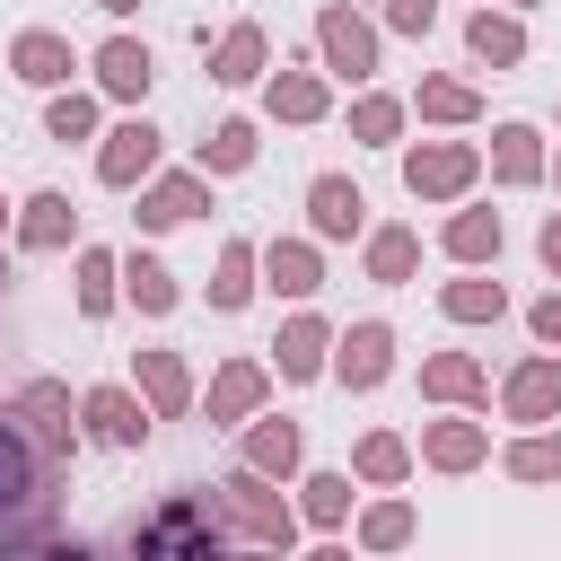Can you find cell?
Returning <instances> with one entry per match:
<instances>
[{"mask_svg": "<svg viewBox=\"0 0 561 561\" xmlns=\"http://www.w3.org/2000/svg\"><path fill=\"white\" fill-rule=\"evenodd\" d=\"M131 561H219V508L175 491L131 526Z\"/></svg>", "mask_w": 561, "mask_h": 561, "instance_id": "1", "label": "cell"}, {"mask_svg": "<svg viewBox=\"0 0 561 561\" xmlns=\"http://www.w3.org/2000/svg\"><path fill=\"white\" fill-rule=\"evenodd\" d=\"M210 508H219V526H237L245 543H263V552H289V535H298V508L272 491V473H228V482H210Z\"/></svg>", "mask_w": 561, "mask_h": 561, "instance_id": "2", "label": "cell"}, {"mask_svg": "<svg viewBox=\"0 0 561 561\" xmlns=\"http://www.w3.org/2000/svg\"><path fill=\"white\" fill-rule=\"evenodd\" d=\"M53 491V456L18 430V412H0V517H35Z\"/></svg>", "mask_w": 561, "mask_h": 561, "instance_id": "3", "label": "cell"}, {"mask_svg": "<svg viewBox=\"0 0 561 561\" xmlns=\"http://www.w3.org/2000/svg\"><path fill=\"white\" fill-rule=\"evenodd\" d=\"M386 368H394V333L368 316V324H351L342 342H333V377L351 386V394H368V386H386Z\"/></svg>", "mask_w": 561, "mask_h": 561, "instance_id": "4", "label": "cell"}, {"mask_svg": "<svg viewBox=\"0 0 561 561\" xmlns=\"http://www.w3.org/2000/svg\"><path fill=\"white\" fill-rule=\"evenodd\" d=\"M316 53H324V70L368 79V70H377V26H359L351 9H324V18H316Z\"/></svg>", "mask_w": 561, "mask_h": 561, "instance_id": "5", "label": "cell"}, {"mask_svg": "<svg viewBox=\"0 0 561 561\" xmlns=\"http://www.w3.org/2000/svg\"><path fill=\"white\" fill-rule=\"evenodd\" d=\"M158 149H167V140H158V123H140V114H131V123H114V131H105V149H96V175L123 193V184H140V175L158 167Z\"/></svg>", "mask_w": 561, "mask_h": 561, "instance_id": "6", "label": "cell"}, {"mask_svg": "<svg viewBox=\"0 0 561 561\" xmlns=\"http://www.w3.org/2000/svg\"><path fill=\"white\" fill-rule=\"evenodd\" d=\"M473 167H482V158H473L465 140H430V149H412V158H403V184H412V193H430V202H447V193H465V184H473Z\"/></svg>", "mask_w": 561, "mask_h": 561, "instance_id": "7", "label": "cell"}, {"mask_svg": "<svg viewBox=\"0 0 561 561\" xmlns=\"http://www.w3.org/2000/svg\"><path fill=\"white\" fill-rule=\"evenodd\" d=\"M307 219H316V237H359L368 228V193L351 175H316L307 184Z\"/></svg>", "mask_w": 561, "mask_h": 561, "instance_id": "8", "label": "cell"}, {"mask_svg": "<svg viewBox=\"0 0 561 561\" xmlns=\"http://www.w3.org/2000/svg\"><path fill=\"white\" fill-rule=\"evenodd\" d=\"M70 61H79V53H70V35H53V26H26V35L9 44V70H18L26 88H61Z\"/></svg>", "mask_w": 561, "mask_h": 561, "instance_id": "9", "label": "cell"}, {"mask_svg": "<svg viewBox=\"0 0 561 561\" xmlns=\"http://www.w3.org/2000/svg\"><path fill=\"white\" fill-rule=\"evenodd\" d=\"M9 412L26 421V438H35L44 456H70V421H61V412H70V394H61L53 377H35V386H26V394H18Z\"/></svg>", "mask_w": 561, "mask_h": 561, "instance_id": "10", "label": "cell"}, {"mask_svg": "<svg viewBox=\"0 0 561 561\" xmlns=\"http://www.w3.org/2000/svg\"><path fill=\"white\" fill-rule=\"evenodd\" d=\"M465 53H473L482 70H517V61H526V26H517L508 9H473V26H465Z\"/></svg>", "mask_w": 561, "mask_h": 561, "instance_id": "11", "label": "cell"}, {"mask_svg": "<svg viewBox=\"0 0 561 561\" xmlns=\"http://www.w3.org/2000/svg\"><path fill=\"white\" fill-rule=\"evenodd\" d=\"M202 202H210V175H202V167H193V175H158V184L140 193V228H184Z\"/></svg>", "mask_w": 561, "mask_h": 561, "instance_id": "12", "label": "cell"}, {"mask_svg": "<svg viewBox=\"0 0 561 561\" xmlns=\"http://www.w3.org/2000/svg\"><path fill=\"white\" fill-rule=\"evenodd\" d=\"M79 412H88V430H96L105 447H140V438H149V403H131L123 386H96Z\"/></svg>", "mask_w": 561, "mask_h": 561, "instance_id": "13", "label": "cell"}, {"mask_svg": "<svg viewBox=\"0 0 561 561\" xmlns=\"http://www.w3.org/2000/svg\"><path fill=\"white\" fill-rule=\"evenodd\" d=\"M421 456H430L438 473H473V465L491 456V430H482V421H430V430H421Z\"/></svg>", "mask_w": 561, "mask_h": 561, "instance_id": "14", "label": "cell"}, {"mask_svg": "<svg viewBox=\"0 0 561 561\" xmlns=\"http://www.w3.org/2000/svg\"><path fill=\"white\" fill-rule=\"evenodd\" d=\"M500 403H508V421H552V412H561V359H526V368L500 386Z\"/></svg>", "mask_w": 561, "mask_h": 561, "instance_id": "15", "label": "cell"}, {"mask_svg": "<svg viewBox=\"0 0 561 561\" xmlns=\"http://www.w3.org/2000/svg\"><path fill=\"white\" fill-rule=\"evenodd\" d=\"M96 79H105V96H149L158 61H149L140 35H114V44H96Z\"/></svg>", "mask_w": 561, "mask_h": 561, "instance_id": "16", "label": "cell"}, {"mask_svg": "<svg viewBox=\"0 0 561 561\" xmlns=\"http://www.w3.org/2000/svg\"><path fill=\"white\" fill-rule=\"evenodd\" d=\"M70 228H79L70 193H35V202L18 210V245H26V254H61V245H70Z\"/></svg>", "mask_w": 561, "mask_h": 561, "instance_id": "17", "label": "cell"}, {"mask_svg": "<svg viewBox=\"0 0 561 561\" xmlns=\"http://www.w3.org/2000/svg\"><path fill=\"white\" fill-rule=\"evenodd\" d=\"M263 280H272L280 298H316V289H324V263H316V245L272 237V245H263Z\"/></svg>", "mask_w": 561, "mask_h": 561, "instance_id": "18", "label": "cell"}, {"mask_svg": "<svg viewBox=\"0 0 561 561\" xmlns=\"http://www.w3.org/2000/svg\"><path fill=\"white\" fill-rule=\"evenodd\" d=\"M272 351H280V377L298 386V377H324V359H333V333H324V316H289Z\"/></svg>", "mask_w": 561, "mask_h": 561, "instance_id": "19", "label": "cell"}, {"mask_svg": "<svg viewBox=\"0 0 561 561\" xmlns=\"http://www.w3.org/2000/svg\"><path fill=\"white\" fill-rule=\"evenodd\" d=\"M140 394H149V412H158V421H175V412L193 403L184 359H175V351H140Z\"/></svg>", "mask_w": 561, "mask_h": 561, "instance_id": "20", "label": "cell"}, {"mask_svg": "<svg viewBox=\"0 0 561 561\" xmlns=\"http://www.w3.org/2000/svg\"><path fill=\"white\" fill-rule=\"evenodd\" d=\"M491 175H500V184H535V175H543V140H535L526 123H500V131H491Z\"/></svg>", "mask_w": 561, "mask_h": 561, "instance_id": "21", "label": "cell"}, {"mask_svg": "<svg viewBox=\"0 0 561 561\" xmlns=\"http://www.w3.org/2000/svg\"><path fill=\"white\" fill-rule=\"evenodd\" d=\"M421 394H438V403H482V368H473L465 351H438V359H421Z\"/></svg>", "mask_w": 561, "mask_h": 561, "instance_id": "22", "label": "cell"}, {"mask_svg": "<svg viewBox=\"0 0 561 561\" xmlns=\"http://www.w3.org/2000/svg\"><path fill=\"white\" fill-rule=\"evenodd\" d=\"M254 70H263V26H228L219 53H210V79H219V88H245Z\"/></svg>", "mask_w": 561, "mask_h": 561, "instance_id": "23", "label": "cell"}, {"mask_svg": "<svg viewBox=\"0 0 561 561\" xmlns=\"http://www.w3.org/2000/svg\"><path fill=\"white\" fill-rule=\"evenodd\" d=\"M202 175H237V167H254V123H210V140H202V158H193Z\"/></svg>", "mask_w": 561, "mask_h": 561, "instance_id": "24", "label": "cell"}, {"mask_svg": "<svg viewBox=\"0 0 561 561\" xmlns=\"http://www.w3.org/2000/svg\"><path fill=\"white\" fill-rule=\"evenodd\" d=\"M254 403H263V368H254V359H228L219 386H210V421H245Z\"/></svg>", "mask_w": 561, "mask_h": 561, "instance_id": "25", "label": "cell"}, {"mask_svg": "<svg viewBox=\"0 0 561 561\" xmlns=\"http://www.w3.org/2000/svg\"><path fill=\"white\" fill-rule=\"evenodd\" d=\"M245 465L254 473H298V421H254L245 430Z\"/></svg>", "mask_w": 561, "mask_h": 561, "instance_id": "26", "label": "cell"}, {"mask_svg": "<svg viewBox=\"0 0 561 561\" xmlns=\"http://www.w3.org/2000/svg\"><path fill=\"white\" fill-rule=\"evenodd\" d=\"M438 245H447L456 263H482V254H500V210H456Z\"/></svg>", "mask_w": 561, "mask_h": 561, "instance_id": "27", "label": "cell"}, {"mask_svg": "<svg viewBox=\"0 0 561 561\" xmlns=\"http://www.w3.org/2000/svg\"><path fill=\"white\" fill-rule=\"evenodd\" d=\"M123 289L140 298V316H167V307H175V272H167L158 254H123Z\"/></svg>", "mask_w": 561, "mask_h": 561, "instance_id": "28", "label": "cell"}, {"mask_svg": "<svg viewBox=\"0 0 561 561\" xmlns=\"http://www.w3.org/2000/svg\"><path fill=\"white\" fill-rule=\"evenodd\" d=\"M254 263H263V254H254L245 237H237V245H219V272H210V307H245V298H254Z\"/></svg>", "mask_w": 561, "mask_h": 561, "instance_id": "29", "label": "cell"}, {"mask_svg": "<svg viewBox=\"0 0 561 561\" xmlns=\"http://www.w3.org/2000/svg\"><path fill=\"white\" fill-rule=\"evenodd\" d=\"M272 114H280V123H316V114H324V79H316V70H280V79H272Z\"/></svg>", "mask_w": 561, "mask_h": 561, "instance_id": "30", "label": "cell"}, {"mask_svg": "<svg viewBox=\"0 0 561 561\" xmlns=\"http://www.w3.org/2000/svg\"><path fill=\"white\" fill-rule=\"evenodd\" d=\"M412 263H421V237L412 228H377L368 237V280H412Z\"/></svg>", "mask_w": 561, "mask_h": 561, "instance_id": "31", "label": "cell"}, {"mask_svg": "<svg viewBox=\"0 0 561 561\" xmlns=\"http://www.w3.org/2000/svg\"><path fill=\"white\" fill-rule=\"evenodd\" d=\"M438 307H447L456 324H491V316L508 307V289H500V280H447V289H438Z\"/></svg>", "mask_w": 561, "mask_h": 561, "instance_id": "32", "label": "cell"}, {"mask_svg": "<svg viewBox=\"0 0 561 561\" xmlns=\"http://www.w3.org/2000/svg\"><path fill=\"white\" fill-rule=\"evenodd\" d=\"M351 465H359V482H403V473H412V447H403L394 430H368Z\"/></svg>", "mask_w": 561, "mask_h": 561, "instance_id": "33", "label": "cell"}, {"mask_svg": "<svg viewBox=\"0 0 561 561\" xmlns=\"http://www.w3.org/2000/svg\"><path fill=\"white\" fill-rule=\"evenodd\" d=\"M114 280H123V263L88 245V254H79V316H105V307H114Z\"/></svg>", "mask_w": 561, "mask_h": 561, "instance_id": "34", "label": "cell"}, {"mask_svg": "<svg viewBox=\"0 0 561 561\" xmlns=\"http://www.w3.org/2000/svg\"><path fill=\"white\" fill-rule=\"evenodd\" d=\"M359 543H368V552H403V543H412V508H403V500H377V508L359 517Z\"/></svg>", "mask_w": 561, "mask_h": 561, "instance_id": "35", "label": "cell"}, {"mask_svg": "<svg viewBox=\"0 0 561 561\" xmlns=\"http://www.w3.org/2000/svg\"><path fill=\"white\" fill-rule=\"evenodd\" d=\"M316 526H342L351 517V473H307V500H298Z\"/></svg>", "mask_w": 561, "mask_h": 561, "instance_id": "36", "label": "cell"}, {"mask_svg": "<svg viewBox=\"0 0 561 561\" xmlns=\"http://www.w3.org/2000/svg\"><path fill=\"white\" fill-rule=\"evenodd\" d=\"M421 114L430 123H473V88L465 79H421Z\"/></svg>", "mask_w": 561, "mask_h": 561, "instance_id": "37", "label": "cell"}, {"mask_svg": "<svg viewBox=\"0 0 561 561\" xmlns=\"http://www.w3.org/2000/svg\"><path fill=\"white\" fill-rule=\"evenodd\" d=\"M351 131H359L368 149H386V140L403 131V105H394V96H359V105H351Z\"/></svg>", "mask_w": 561, "mask_h": 561, "instance_id": "38", "label": "cell"}, {"mask_svg": "<svg viewBox=\"0 0 561 561\" xmlns=\"http://www.w3.org/2000/svg\"><path fill=\"white\" fill-rule=\"evenodd\" d=\"M44 131H53V140H88V131H96V105L70 88V96H53V105H44Z\"/></svg>", "mask_w": 561, "mask_h": 561, "instance_id": "39", "label": "cell"}, {"mask_svg": "<svg viewBox=\"0 0 561 561\" xmlns=\"http://www.w3.org/2000/svg\"><path fill=\"white\" fill-rule=\"evenodd\" d=\"M508 473H517V482H552V473H561V438H517V447H508Z\"/></svg>", "mask_w": 561, "mask_h": 561, "instance_id": "40", "label": "cell"}, {"mask_svg": "<svg viewBox=\"0 0 561 561\" xmlns=\"http://www.w3.org/2000/svg\"><path fill=\"white\" fill-rule=\"evenodd\" d=\"M386 26H403V35H430V26H438V0H386Z\"/></svg>", "mask_w": 561, "mask_h": 561, "instance_id": "41", "label": "cell"}, {"mask_svg": "<svg viewBox=\"0 0 561 561\" xmlns=\"http://www.w3.org/2000/svg\"><path fill=\"white\" fill-rule=\"evenodd\" d=\"M526 324H535V342H561V289H552V298H535V307H526Z\"/></svg>", "mask_w": 561, "mask_h": 561, "instance_id": "42", "label": "cell"}, {"mask_svg": "<svg viewBox=\"0 0 561 561\" xmlns=\"http://www.w3.org/2000/svg\"><path fill=\"white\" fill-rule=\"evenodd\" d=\"M535 254H543V272L561 280V219H543V237H535Z\"/></svg>", "mask_w": 561, "mask_h": 561, "instance_id": "43", "label": "cell"}, {"mask_svg": "<svg viewBox=\"0 0 561 561\" xmlns=\"http://www.w3.org/2000/svg\"><path fill=\"white\" fill-rule=\"evenodd\" d=\"M298 561H351V552H342V543H316V552H298Z\"/></svg>", "mask_w": 561, "mask_h": 561, "instance_id": "44", "label": "cell"}, {"mask_svg": "<svg viewBox=\"0 0 561 561\" xmlns=\"http://www.w3.org/2000/svg\"><path fill=\"white\" fill-rule=\"evenodd\" d=\"M96 9H105V18H131V9H140V0H96Z\"/></svg>", "mask_w": 561, "mask_h": 561, "instance_id": "45", "label": "cell"}, {"mask_svg": "<svg viewBox=\"0 0 561 561\" xmlns=\"http://www.w3.org/2000/svg\"><path fill=\"white\" fill-rule=\"evenodd\" d=\"M219 561H280V552H263V543H254V552H219Z\"/></svg>", "mask_w": 561, "mask_h": 561, "instance_id": "46", "label": "cell"}, {"mask_svg": "<svg viewBox=\"0 0 561 561\" xmlns=\"http://www.w3.org/2000/svg\"><path fill=\"white\" fill-rule=\"evenodd\" d=\"M0 561H53V552H9V543H0Z\"/></svg>", "mask_w": 561, "mask_h": 561, "instance_id": "47", "label": "cell"}, {"mask_svg": "<svg viewBox=\"0 0 561 561\" xmlns=\"http://www.w3.org/2000/svg\"><path fill=\"white\" fill-rule=\"evenodd\" d=\"M0 219H9V202H0Z\"/></svg>", "mask_w": 561, "mask_h": 561, "instance_id": "48", "label": "cell"}, {"mask_svg": "<svg viewBox=\"0 0 561 561\" xmlns=\"http://www.w3.org/2000/svg\"><path fill=\"white\" fill-rule=\"evenodd\" d=\"M508 9H526V0H508Z\"/></svg>", "mask_w": 561, "mask_h": 561, "instance_id": "49", "label": "cell"}]
</instances>
